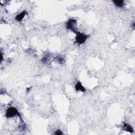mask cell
<instances>
[{"mask_svg":"<svg viewBox=\"0 0 135 135\" xmlns=\"http://www.w3.org/2000/svg\"><path fill=\"white\" fill-rule=\"evenodd\" d=\"M54 134L57 135H62L63 133L62 132V131L60 130H57V131L54 132Z\"/></svg>","mask_w":135,"mask_h":135,"instance_id":"ba28073f","label":"cell"},{"mask_svg":"<svg viewBox=\"0 0 135 135\" xmlns=\"http://www.w3.org/2000/svg\"><path fill=\"white\" fill-rule=\"evenodd\" d=\"M26 11H23V12H21V13H20L19 14H18L17 17H15V20L16 21H17L18 22L21 21L24 19V17L26 15Z\"/></svg>","mask_w":135,"mask_h":135,"instance_id":"5b68a950","label":"cell"},{"mask_svg":"<svg viewBox=\"0 0 135 135\" xmlns=\"http://www.w3.org/2000/svg\"><path fill=\"white\" fill-rule=\"evenodd\" d=\"M113 2L114 3V4H115V5L117 6V7H119V8H122V7L123 6V4H124V2L123 1H113Z\"/></svg>","mask_w":135,"mask_h":135,"instance_id":"52a82bcc","label":"cell"},{"mask_svg":"<svg viewBox=\"0 0 135 135\" xmlns=\"http://www.w3.org/2000/svg\"><path fill=\"white\" fill-rule=\"evenodd\" d=\"M123 128L125 131H128L129 132H132L134 131V130L132 129V128L131 126L126 123H123Z\"/></svg>","mask_w":135,"mask_h":135,"instance_id":"8992f818","label":"cell"},{"mask_svg":"<svg viewBox=\"0 0 135 135\" xmlns=\"http://www.w3.org/2000/svg\"><path fill=\"white\" fill-rule=\"evenodd\" d=\"M19 114L17 110L14 107H10L7 109L5 115L7 118H12Z\"/></svg>","mask_w":135,"mask_h":135,"instance_id":"7a4b0ae2","label":"cell"},{"mask_svg":"<svg viewBox=\"0 0 135 135\" xmlns=\"http://www.w3.org/2000/svg\"><path fill=\"white\" fill-rule=\"evenodd\" d=\"M75 90L77 91H80L81 92H85L86 91V89L84 88V87L82 86V84H81V82H78L77 83V84H75Z\"/></svg>","mask_w":135,"mask_h":135,"instance_id":"277c9868","label":"cell"},{"mask_svg":"<svg viewBox=\"0 0 135 135\" xmlns=\"http://www.w3.org/2000/svg\"><path fill=\"white\" fill-rule=\"evenodd\" d=\"M77 21L74 19H70L68 21L67 23V28L69 30L72 31L75 33L77 32V31L75 30V24H76Z\"/></svg>","mask_w":135,"mask_h":135,"instance_id":"3957f363","label":"cell"},{"mask_svg":"<svg viewBox=\"0 0 135 135\" xmlns=\"http://www.w3.org/2000/svg\"><path fill=\"white\" fill-rule=\"evenodd\" d=\"M76 33L77 36L76 38H75V40H76L77 43L79 44H83V43L86 42V41L89 37L88 35H87L83 33L78 32Z\"/></svg>","mask_w":135,"mask_h":135,"instance_id":"6da1fadb","label":"cell"}]
</instances>
